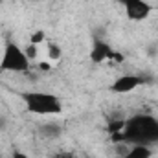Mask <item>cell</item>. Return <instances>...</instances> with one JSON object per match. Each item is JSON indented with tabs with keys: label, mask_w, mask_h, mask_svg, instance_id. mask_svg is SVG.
Here are the masks:
<instances>
[{
	"label": "cell",
	"mask_w": 158,
	"mask_h": 158,
	"mask_svg": "<svg viewBox=\"0 0 158 158\" xmlns=\"http://www.w3.org/2000/svg\"><path fill=\"white\" fill-rule=\"evenodd\" d=\"M85 158H94V156H85Z\"/></svg>",
	"instance_id": "d6986e66"
},
{
	"label": "cell",
	"mask_w": 158,
	"mask_h": 158,
	"mask_svg": "<svg viewBox=\"0 0 158 158\" xmlns=\"http://www.w3.org/2000/svg\"><path fill=\"white\" fill-rule=\"evenodd\" d=\"M61 55H63L61 46L55 44V42H50V44H48V57H50V61H59Z\"/></svg>",
	"instance_id": "9c48e42d"
},
{
	"label": "cell",
	"mask_w": 158,
	"mask_h": 158,
	"mask_svg": "<svg viewBox=\"0 0 158 158\" xmlns=\"http://www.w3.org/2000/svg\"><path fill=\"white\" fill-rule=\"evenodd\" d=\"M4 127H6V119L0 118V129H4Z\"/></svg>",
	"instance_id": "e0dca14e"
},
{
	"label": "cell",
	"mask_w": 158,
	"mask_h": 158,
	"mask_svg": "<svg viewBox=\"0 0 158 158\" xmlns=\"http://www.w3.org/2000/svg\"><path fill=\"white\" fill-rule=\"evenodd\" d=\"M112 55H114V50H112V46H110L109 42H105V40H101V39L94 40L92 50H90V61H92V63L99 64V63H103V61H107V59L110 61Z\"/></svg>",
	"instance_id": "8992f818"
},
{
	"label": "cell",
	"mask_w": 158,
	"mask_h": 158,
	"mask_svg": "<svg viewBox=\"0 0 158 158\" xmlns=\"http://www.w3.org/2000/svg\"><path fill=\"white\" fill-rule=\"evenodd\" d=\"M119 2H121V4H127V2H131V0H119Z\"/></svg>",
	"instance_id": "ac0fdd59"
},
{
	"label": "cell",
	"mask_w": 158,
	"mask_h": 158,
	"mask_svg": "<svg viewBox=\"0 0 158 158\" xmlns=\"http://www.w3.org/2000/svg\"><path fill=\"white\" fill-rule=\"evenodd\" d=\"M22 101L26 105V110L39 116H50V114H61L63 103L55 94L50 92H24Z\"/></svg>",
	"instance_id": "7a4b0ae2"
},
{
	"label": "cell",
	"mask_w": 158,
	"mask_h": 158,
	"mask_svg": "<svg viewBox=\"0 0 158 158\" xmlns=\"http://www.w3.org/2000/svg\"><path fill=\"white\" fill-rule=\"evenodd\" d=\"M39 66H40V70H50V68H52V64H48L46 61H44V63H39Z\"/></svg>",
	"instance_id": "2e32d148"
},
{
	"label": "cell",
	"mask_w": 158,
	"mask_h": 158,
	"mask_svg": "<svg viewBox=\"0 0 158 158\" xmlns=\"http://www.w3.org/2000/svg\"><path fill=\"white\" fill-rule=\"evenodd\" d=\"M110 136H112L110 140H112L114 143H121V142H125V138H123V131H121V132H112Z\"/></svg>",
	"instance_id": "4fadbf2b"
},
{
	"label": "cell",
	"mask_w": 158,
	"mask_h": 158,
	"mask_svg": "<svg viewBox=\"0 0 158 158\" xmlns=\"http://www.w3.org/2000/svg\"><path fill=\"white\" fill-rule=\"evenodd\" d=\"M0 2H2V0H0Z\"/></svg>",
	"instance_id": "ffe728a7"
},
{
	"label": "cell",
	"mask_w": 158,
	"mask_h": 158,
	"mask_svg": "<svg viewBox=\"0 0 158 158\" xmlns=\"http://www.w3.org/2000/svg\"><path fill=\"white\" fill-rule=\"evenodd\" d=\"M145 79H142L140 76H132V74H127V76H119L118 79H114V83L109 86L114 94H129L132 92L134 88H138L140 85H143Z\"/></svg>",
	"instance_id": "277c9868"
},
{
	"label": "cell",
	"mask_w": 158,
	"mask_h": 158,
	"mask_svg": "<svg viewBox=\"0 0 158 158\" xmlns=\"http://www.w3.org/2000/svg\"><path fill=\"white\" fill-rule=\"evenodd\" d=\"M30 68V59L20 46L15 42H7L4 48V55L0 59V70L7 72H26Z\"/></svg>",
	"instance_id": "3957f363"
},
{
	"label": "cell",
	"mask_w": 158,
	"mask_h": 158,
	"mask_svg": "<svg viewBox=\"0 0 158 158\" xmlns=\"http://www.w3.org/2000/svg\"><path fill=\"white\" fill-rule=\"evenodd\" d=\"M123 6H125L127 17H129L131 20L140 22V20H145V19L151 15V6H149L145 0H131V2H127V4H123Z\"/></svg>",
	"instance_id": "5b68a950"
},
{
	"label": "cell",
	"mask_w": 158,
	"mask_h": 158,
	"mask_svg": "<svg viewBox=\"0 0 158 158\" xmlns=\"http://www.w3.org/2000/svg\"><path fill=\"white\" fill-rule=\"evenodd\" d=\"M125 121L127 119H114V121H110L109 123V132L112 134V132H121L123 129H125Z\"/></svg>",
	"instance_id": "30bf717a"
},
{
	"label": "cell",
	"mask_w": 158,
	"mask_h": 158,
	"mask_svg": "<svg viewBox=\"0 0 158 158\" xmlns=\"http://www.w3.org/2000/svg\"><path fill=\"white\" fill-rule=\"evenodd\" d=\"M153 156V151L149 145H143V143H132V147L127 151V155L123 158H151Z\"/></svg>",
	"instance_id": "52a82bcc"
},
{
	"label": "cell",
	"mask_w": 158,
	"mask_h": 158,
	"mask_svg": "<svg viewBox=\"0 0 158 158\" xmlns=\"http://www.w3.org/2000/svg\"><path fill=\"white\" fill-rule=\"evenodd\" d=\"M39 132L44 138L53 140V138H59V136L63 134V127H61L59 123H42L39 127Z\"/></svg>",
	"instance_id": "ba28073f"
},
{
	"label": "cell",
	"mask_w": 158,
	"mask_h": 158,
	"mask_svg": "<svg viewBox=\"0 0 158 158\" xmlns=\"http://www.w3.org/2000/svg\"><path fill=\"white\" fill-rule=\"evenodd\" d=\"M24 53H26V55H28V59L31 61V59H35V57H37L39 50H37V46H35V44H31V42H30V44L24 48Z\"/></svg>",
	"instance_id": "8fae6325"
},
{
	"label": "cell",
	"mask_w": 158,
	"mask_h": 158,
	"mask_svg": "<svg viewBox=\"0 0 158 158\" xmlns=\"http://www.w3.org/2000/svg\"><path fill=\"white\" fill-rule=\"evenodd\" d=\"M11 158H30L26 153H22V151H15L13 155H11Z\"/></svg>",
	"instance_id": "5bb4252c"
},
{
	"label": "cell",
	"mask_w": 158,
	"mask_h": 158,
	"mask_svg": "<svg viewBox=\"0 0 158 158\" xmlns=\"http://www.w3.org/2000/svg\"><path fill=\"white\" fill-rule=\"evenodd\" d=\"M123 138L129 143H158V119L151 114H138L125 121Z\"/></svg>",
	"instance_id": "6da1fadb"
},
{
	"label": "cell",
	"mask_w": 158,
	"mask_h": 158,
	"mask_svg": "<svg viewBox=\"0 0 158 158\" xmlns=\"http://www.w3.org/2000/svg\"><path fill=\"white\" fill-rule=\"evenodd\" d=\"M55 158H77L76 155H72V153H59Z\"/></svg>",
	"instance_id": "9a60e30c"
},
{
	"label": "cell",
	"mask_w": 158,
	"mask_h": 158,
	"mask_svg": "<svg viewBox=\"0 0 158 158\" xmlns=\"http://www.w3.org/2000/svg\"><path fill=\"white\" fill-rule=\"evenodd\" d=\"M42 40H44V31H42V30L33 31V33H31V37H30V42H31V44H35V46H37V44H40Z\"/></svg>",
	"instance_id": "7c38bea8"
}]
</instances>
